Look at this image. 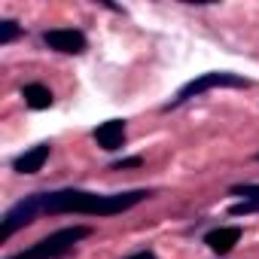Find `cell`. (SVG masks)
<instances>
[{
	"instance_id": "obj_1",
	"label": "cell",
	"mask_w": 259,
	"mask_h": 259,
	"mask_svg": "<svg viewBox=\"0 0 259 259\" xmlns=\"http://www.w3.org/2000/svg\"><path fill=\"white\" fill-rule=\"evenodd\" d=\"M150 189H128V192H89V189H55V192H37L40 213L58 217V213H79V217H113L125 213L135 204L147 201Z\"/></svg>"
},
{
	"instance_id": "obj_2",
	"label": "cell",
	"mask_w": 259,
	"mask_h": 259,
	"mask_svg": "<svg viewBox=\"0 0 259 259\" xmlns=\"http://www.w3.org/2000/svg\"><path fill=\"white\" fill-rule=\"evenodd\" d=\"M92 229L89 226H67V229H58L46 238H40L37 244H31L28 250L10 256V259H61L64 253H70L82 238H89Z\"/></svg>"
},
{
	"instance_id": "obj_3",
	"label": "cell",
	"mask_w": 259,
	"mask_h": 259,
	"mask_svg": "<svg viewBox=\"0 0 259 259\" xmlns=\"http://www.w3.org/2000/svg\"><path fill=\"white\" fill-rule=\"evenodd\" d=\"M247 85H250V79H244V76H238V73H229V70H210V73H201V76L189 79V82L177 92V98H171L162 110L171 113V110L183 107L186 101L201 98V95L210 92V89H247Z\"/></svg>"
},
{
	"instance_id": "obj_4",
	"label": "cell",
	"mask_w": 259,
	"mask_h": 259,
	"mask_svg": "<svg viewBox=\"0 0 259 259\" xmlns=\"http://www.w3.org/2000/svg\"><path fill=\"white\" fill-rule=\"evenodd\" d=\"M37 217H40V201H37V192H34V195H25L22 201H16L4 213V220H0V241H10L19 229L31 226Z\"/></svg>"
},
{
	"instance_id": "obj_5",
	"label": "cell",
	"mask_w": 259,
	"mask_h": 259,
	"mask_svg": "<svg viewBox=\"0 0 259 259\" xmlns=\"http://www.w3.org/2000/svg\"><path fill=\"white\" fill-rule=\"evenodd\" d=\"M43 43L49 49H55V52H64V55H79L89 46L85 34L76 31V28H52V31L43 34Z\"/></svg>"
},
{
	"instance_id": "obj_6",
	"label": "cell",
	"mask_w": 259,
	"mask_h": 259,
	"mask_svg": "<svg viewBox=\"0 0 259 259\" xmlns=\"http://www.w3.org/2000/svg\"><path fill=\"white\" fill-rule=\"evenodd\" d=\"M95 144L101 147V150H107V153H116V150H122V144H125V122L122 119H107V122H101L98 128H95Z\"/></svg>"
},
{
	"instance_id": "obj_7",
	"label": "cell",
	"mask_w": 259,
	"mask_h": 259,
	"mask_svg": "<svg viewBox=\"0 0 259 259\" xmlns=\"http://www.w3.org/2000/svg\"><path fill=\"white\" fill-rule=\"evenodd\" d=\"M241 241V229L238 226H220V229H210L207 235H204V244L213 250V253H220V256H226V253H232V247Z\"/></svg>"
},
{
	"instance_id": "obj_8",
	"label": "cell",
	"mask_w": 259,
	"mask_h": 259,
	"mask_svg": "<svg viewBox=\"0 0 259 259\" xmlns=\"http://www.w3.org/2000/svg\"><path fill=\"white\" fill-rule=\"evenodd\" d=\"M46 159H49V144H37V147L25 150V153L13 162V168H16L19 174H37V171H43Z\"/></svg>"
},
{
	"instance_id": "obj_9",
	"label": "cell",
	"mask_w": 259,
	"mask_h": 259,
	"mask_svg": "<svg viewBox=\"0 0 259 259\" xmlns=\"http://www.w3.org/2000/svg\"><path fill=\"white\" fill-rule=\"evenodd\" d=\"M22 98H25V104L31 107V110H49L52 107V92L43 85V82H28L25 89H22Z\"/></svg>"
},
{
	"instance_id": "obj_10",
	"label": "cell",
	"mask_w": 259,
	"mask_h": 259,
	"mask_svg": "<svg viewBox=\"0 0 259 259\" xmlns=\"http://www.w3.org/2000/svg\"><path fill=\"white\" fill-rule=\"evenodd\" d=\"M232 195H238L241 201H250V204L259 210V183H241V186H232Z\"/></svg>"
},
{
	"instance_id": "obj_11",
	"label": "cell",
	"mask_w": 259,
	"mask_h": 259,
	"mask_svg": "<svg viewBox=\"0 0 259 259\" xmlns=\"http://www.w3.org/2000/svg\"><path fill=\"white\" fill-rule=\"evenodd\" d=\"M16 37H22V25L7 19V22H0V46H10Z\"/></svg>"
},
{
	"instance_id": "obj_12",
	"label": "cell",
	"mask_w": 259,
	"mask_h": 259,
	"mask_svg": "<svg viewBox=\"0 0 259 259\" xmlns=\"http://www.w3.org/2000/svg\"><path fill=\"white\" fill-rule=\"evenodd\" d=\"M144 165V159L141 156H132V159H119L116 165H113V171H122V168H141Z\"/></svg>"
},
{
	"instance_id": "obj_13",
	"label": "cell",
	"mask_w": 259,
	"mask_h": 259,
	"mask_svg": "<svg viewBox=\"0 0 259 259\" xmlns=\"http://www.w3.org/2000/svg\"><path fill=\"white\" fill-rule=\"evenodd\" d=\"M125 259H159L153 250H138V253H132V256H125Z\"/></svg>"
},
{
	"instance_id": "obj_14",
	"label": "cell",
	"mask_w": 259,
	"mask_h": 259,
	"mask_svg": "<svg viewBox=\"0 0 259 259\" xmlns=\"http://www.w3.org/2000/svg\"><path fill=\"white\" fill-rule=\"evenodd\" d=\"M256 162H259V153H256Z\"/></svg>"
}]
</instances>
